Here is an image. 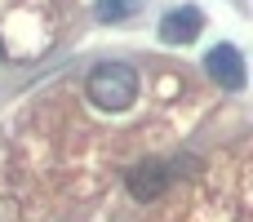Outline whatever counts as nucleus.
Listing matches in <instances>:
<instances>
[{"label": "nucleus", "instance_id": "423d86ee", "mask_svg": "<svg viewBox=\"0 0 253 222\" xmlns=\"http://www.w3.org/2000/svg\"><path fill=\"white\" fill-rule=\"evenodd\" d=\"M0 58H4V44H0Z\"/></svg>", "mask_w": 253, "mask_h": 222}, {"label": "nucleus", "instance_id": "f03ea898", "mask_svg": "<svg viewBox=\"0 0 253 222\" xmlns=\"http://www.w3.org/2000/svg\"><path fill=\"white\" fill-rule=\"evenodd\" d=\"M173 178H178V165H165V160H142V165H133L129 174H125V182H129V196L133 200H160L169 187H173Z\"/></svg>", "mask_w": 253, "mask_h": 222}, {"label": "nucleus", "instance_id": "20e7f679", "mask_svg": "<svg viewBox=\"0 0 253 222\" xmlns=\"http://www.w3.org/2000/svg\"><path fill=\"white\" fill-rule=\"evenodd\" d=\"M200 31H205V13L196 4H178L160 18V40L165 44H191Z\"/></svg>", "mask_w": 253, "mask_h": 222}, {"label": "nucleus", "instance_id": "f257e3e1", "mask_svg": "<svg viewBox=\"0 0 253 222\" xmlns=\"http://www.w3.org/2000/svg\"><path fill=\"white\" fill-rule=\"evenodd\" d=\"M84 89H89V102L93 107H102V111H129L138 102V71L129 62H116L111 58V62H98L89 71Z\"/></svg>", "mask_w": 253, "mask_h": 222}, {"label": "nucleus", "instance_id": "7ed1b4c3", "mask_svg": "<svg viewBox=\"0 0 253 222\" xmlns=\"http://www.w3.org/2000/svg\"><path fill=\"white\" fill-rule=\"evenodd\" d=\"M205 71L218 80V89H245V53L236 44H213L205 53Z\"/></svg>", "mask_w": 253, "mask_h": 222}, {"label": "nucleus", "instance_id": "39448f33", "mask_svg": "<svg viewBox=\"0 0 253 222\" xmlns=\"http://www.w3.org/2000/svg\"><path fill=\"white\" fill-rule=\"evenodd\" d=\"M133 4H138V0H98V18H102V22H125V18L133 13Z\"/></svg>", "mask_w": 253, "mask_h": 222}]
</instances>
